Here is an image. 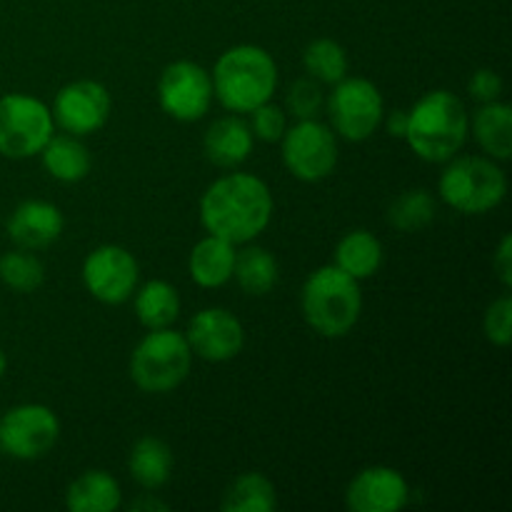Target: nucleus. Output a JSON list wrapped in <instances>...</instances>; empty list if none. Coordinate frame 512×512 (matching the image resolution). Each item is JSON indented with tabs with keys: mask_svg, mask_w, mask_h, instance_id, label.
<instances>
[{
	"mask_svg": "<svg viewBox=\"0 0 512 512\" xmlns=\"http://www.w3.org/2000/svg\"><path fill=\"white\" fill-rule=\"evenodd\" d=\"M130 510H145V512L160 510V512H165V510H168V505H165L163 500L155 498L153 493H145V495H140L138 500H133V503H130Z\"/></svg>",
	"mask_w": 512,
	"mask_h": 512,
	"instance_id": "36",
	"label": "nucleus"
},
{
	"mask_svg": "<svg viewBox=\"0 0 512 512\" xmlns=\"http://www.w3.org/2000/svg\"><path fill=\"white\" fill-rule=\"evenodd\" d=\"M190 350L208 363L233 360L245 345L243 323L225 308H205L193 315L185 330Z\"/></svg>",
	"mask_w": 512,
	"mask_h": 512,
	"instance_id": "14",
	"label": "nucleus"
},
{
	"mask_svg": "<svg viewBox=\"0 0 512 512\" xmlns=\"http://www.w3.org/2000/svg\"><path fill=\"white\" fill-rule=\"evenodd\" d=\"M335 265L350 278H373L383 265V245L368 230H350L335 248Z\"/></svg>",
	"mask_w": 512,
	"mask_h": 512,
	"instance_id": "23",
	"label": "nucleus"
},
{
	"mask_svg": "<svg viewBox=\"0 0 512 512\" xmlns=\"http://www.w3.org/2000/svg\"><path fill=\"white\" fill-rule=\"evenodd\" d=\"M120 503V483L105 470H85L65 490V508L70 512H113Z\"/></svg>",
	"mask_w": 512,
	"mask_h": 512,
	"instance_id": "19",
	"label": "nucleus"
},
{
	"mask_svg": "<svg viewBox=\"0 0 512 512\" xmlns=\"http://www.w3.org/2000/svg\"><path fill=\"white\" fill-rule=\"evenodd\" d=\"M328 115L340 138L350 140V143H363L383 123V95L373 80L345 75L330 93Z\"/></svg>",
	"mask_w": 512,
	"mask_h": 512,
	"instance_id": "8",
	"label": "nucleus"
},
{
	"mask_svg": "<svg viewBox=\"0 0 512 512\" xmlns=\"http://www.w3.org/2000/svg\"><path fill=\"white\" fill-rule=\"evenodd\" d=\"M213 95L230 113H250L278 88V63L260 45H235L215 60Z\"/></svg>",
	"mask_w": 512,
	"mask_h": 512,
	"instance_id": "3",
	"label": "nucleus"
},
{
	"mask_svg": "<svg viewBox=\"0 0 512 512\" xmlns=\"http://www.w3.org/2000/svg\"><path fill=\"white\" fill-rule=\"evenodd\" d=\"M60 438V420L48 405L23 403L0 415V453L13 460L45 458Z\"/></svg>",
	"mask_w": 512,
	"mask_h": 512,
	"instance_id": "10",
	"label": "nucleus"
},
{
	"mask_svg": "<svg viewBox=\"0 0 512 512\" xmlns=\"http://www.w3.org/2000/svg\"><path fill=\"white\" fill-rule=\"evenodd\" d=\"M300 310L310 328L323 338H345L363 313L360 280L338 265H323L308 275L300 290Z\"/></svg>",
	"mask_w": 512,
	"mask_h": 512,
	"instance_id": "4",
	"label": "nucleus"
},
{
	"mask_svg": "<svg viewBox=\"0 0 512 512\" xmlns=\"http://www.w3.org/2000/svg\"><path fill=\"white\" fill-rule=\"evenodd\" d=\"M303 68L318 83L335 85L348 75V53L333 38H318L305 48Z\"/></svg>",
	"mask_w": 512,
	"mask_h": 512,
	"instance_id": "28",
	"label": "nucleus"
},
{
	"mask_svg": "<svg viewBox=\"0 0 512 512\" xmlns=\"http://www.w3.org/2000/svg\"><path fill=\"white\" fill-rule=\"evenodd\" d=\"M220 508L225 512H273L278 508V493L268 475L243 473L228 485Z\"/></svg>",
	"mask_w": 512,
	"mask_h": 512,
	"instance_id": "26",
	"label": "nucleus"
},
{
	"mask_svg": "<svg viewBox=\"0 0 512 512\" xmlns=\"http://www.w3.org/2000/svg\"><path fill=\"white\" fill-rule=\"evenodd\" d=\"M0 280L15 293H33L43 285L45 268L33 250H10L0 258Z\"/></svg>",
	"mask_w": 512,
	"mask_h": 512,
	"instance_id": "29",
	"label": "nucleus"
},
{
	"mask_svg": "<svg viewBox=\"0 0 512 512\" xmlns=\"http://www.w3.org/2000/svg\"><path fill=\"white\" fill-rule=\"evenodd\" d=\"M235 253H238V250H235L233 243L218 238V235H205V238L195 245L188 260V270L193 283L205 290L223 288L225 283L233 280Z\"/></svg>",
	"mask_w": 512,
	"mask_h": 512,
	"instance_id": "18",
	"label": "nucleus"
},
{
	"mask_svg": "<svg viewBox=\"0 0 512 512\" xmlns=\"http://www.w3.org/2000/svg\"><path fill=\"white\" fill-rule=\"evenodd\" d=\"M273 193L253 173H230L208 185L200 198V223L205 233L233 245L258 238L273 220Z\"/></svg>",
	"mask_w": 512,
	"mask_h": 512,
	"instance_id": "1",
	"label": "nucleus"
},
{
	"mask_svg": "<svg viewBox=\"0 0 512 512\" xmlns=\"http://www.w3.org/2000/svg\"><path fill=\"white\" fill-rule=\"evenodd\" d=\"M493 270L505 290L512 288V235L505 233L493 255Z\"/></svg>",
	"mask_w": 512,
	"mask_h": 512,
	"instance_id": "34",
	"label": "nucleus"
},
{
	"mask_svg": "<svg viewBox=\"0 0 512 512\" xmlns=\"http://www.w3.org/2000/svg\"><path fill=\"white\" fill-rule=\"evenodd\" d=\"M280 145L285 168L303 183H320L338 165V135L318 118L298 120L285 130Z\"/></svg>",
	"mask_w": 512,
	"mask_h": 512,
	"instance_id": "9",
	"label": "nucleus"
},
{
	"mask_svg": "<svg viewBox=\"0 0 512 512\" xmlns=\"http://www.w3.org/2000/svg\"><path fill=\"white\" fill-rule=\"evenodd\" d=\"M250 130H253V138L263 140V143H280L283 133L288 130V115L283 108L268 103L258 105L255 110H250Z\"/></svg>",
	"mask_w": 512,
	"mask_h": 512,
	"instance_id": "31",
	"label": "nucleus"
},
{
	"mask_svg": "<svg viewBox=\"0 0 512 512\" xmlns=\"http://www.w3.org/2000/svg\"><path fill=\"white\" fill-rule=\"evenodd\" d=\"M468 93L478 103H493V100H500V95H503V78L490 68L475 70L468 83Z\"/></svg>",
	"mask_w": 512,
	"mask_h": 512,
	"instance_id": "33",
	"label": "nucleus"
},
{
	"mask_svg": "<svg viewBox=\"0 0 512 512\" xmlns=\"http://www.w3.org/2000/svg\"><path fill=\"white\" fill-rule=\"evenodd\" d=\"M285 108L293 115L295 120H313L323 113L325 108V95L323 88L315 78H300L295 80L285 95Z\"/></svg>",
	"mask_w": 512,
	"mask_h": 512,
	"instance_id": "30",
	"label": "nucleus"
},
{
	"mask_svg": "<svg viewBox=\"0 0 512 512\" xmlns=\"http://www.w3.org/2000/svg\"><path fill=\"white\" fill-rule=\"evenodd\" d=\"M438 193L443 203L458 213L485 215L508 195V175L493 158L455 155L440 173Z\"/></svg>",
	"mask_w": 512,
	"mask_h": 512,
	"instance_id": "5",
	"label": "nucleus"
},
{
	"mask_svg": "<svg viewBox=\"0 0 512 512\" xmlns=\"http://www.w3.org/2000/svg\"><path fill=\"white\" fill-rule=\"evenodd\" d=\"M193 368V350L183 333L150 330L130 355V378L143 393L163 395L178 388Z\"/></svg>",
	"mask_w": 512,
	"mask_h": 512,
	"instance_id": "6",
	"label": "nucleus"
},
{
	"mask_svg": "<svg viewBox=\"0 0 512 512\" xmlns=\"http://www.w3.org/2000/svg\"><path fill=\"white\" fill-rule=\"evenodd\" d=\"M158 103L163 113L178 123H195L205 118L213 105L210 73L193 60H175L165 65L158 80Z\"/></svg>",
	"mask_w": 512,
	"mask_h": 512,
	"instance_id": "11",
	"label": "nucleus"
},
{
	"mask_svg": "<svg viewBox=\"0 0 512 512\" xmlns=\"http://www.w3.org/2000/svg\"><path fill=\"white\" fill-rule=\"evenodd\" d=\"M65 220L58 205L48 200H25L10 213L8 235L18 248L43 250L58 243L63 235Z\"/></svg>",
	"mask_w": 512,
	"mask_h": 512,
	"instance_id": "16",
	"label": "nucleus"
},
{
	"mask_svg": "<svg viewBox=\"0 0 512 512\" xmlns=\"http://www.w3.org/2000/svg\"><path fill=\"white\" fill-rule=\"evenodd\" d=\"M435 213H438V203H435L433 193L425 188H415L405 190L390 203L388 220L400 233H415V230L433 223Z\"/></svg>",
	"mask_w": 512,
	"mask_h": 512,
	"instance_id": "27",
	"label": "nucleus"
},
{
	"mask_svg": "<svg viewBox=\"0 0 512 512\" xmlns=\"http://www.w3.org/2000/svg\"><path fill=\"white\" fill-rule=\"evenodd\" d=\"M133 308L140 325L148 330L170 328L180 315V295L165 280H148L143 288H135Z\"/></svg>",
	"mask_w": 512,
	"mask_h": 512,
	"instance_id": "25",
	"label": "nucleus"
},
{
	"mask_svg": "<svg viewBox=\"0 0 512 512\" xmlns=\"http://www.w3.org/2000/svg\"><path fill=\"white\" fill-rule=\"evenodd\" d=\"M113 100L98 80H73L63 85L53 100V120L70 135H93L108 123Z\"/></svg>",
	"mask_w": 512,
	"mask_h": 512,
	"instance_id": "13",
	"label": "nucleus"
},
{
	"mask_svg": "<svg viewBox=\"0 0 512 512\" xmlns=\"http://www.w3.org/2000/svg\"><path fill=\"white\" fill-rule=\"evenodd\" d=\"M408 503V480L388 465L360 470L345 490V505L353 512H398Z\"/></svg>",
	"mask_w": 512,
	"mask_h": 512,
	"instance_id": "15",
	"label": "nucleus"
},
{
	"mask_svg": "<svg viewBox=\"0 0 512 512\" xmlns=\"http://www.w3.org/2000/svg\"><path fill=\"white\" fill-rule=\"evenodd\" d=\"M385 125H388V133L393 138H405V130H408V110H393L388 115V120H385Z\"/></svg>",
	"mask_w": 512,
	"mask_h": 512,
	"instance_id": "35",
	"label": "nucleus"
},
{
	"mask_svg": "<svg viewBox=\"0 0 512 512\" xmlns=\"http://www.w3.org/2000/svg\"><path fill=\"white\" fill-rule=\"evenodd\" d=\"M55 120L43 100L25 93H8L0 98V155L25 160L40 155L53 138Z\"/></svg>",
	"mask_w": 512,
	"mask_h": 512,
	"instance_id": "7",
	"label": "nucleus"
},
{
	"mask_svg": "<svg viewBox=\"0 0 512 512\" xmlns=\"http://www.w3.org/2000/svg\"><path fill=\"white\" fill-rule=\"evenodd\" d=\"M470 133V115L450 90H430L408 110L405 143L425 163H448L460 153Z\"/></svg>",
	"mask_w": 512,
	"mask_h": 512,
	"instance_id": "2",
	"label": "nucleus"
},
{
	"mask_svg": "<svg viewBox=\"0 0 512 512\" xmlns=\"http://www.w3.org/2000/svg\"><path fill=\"white\" fill-rule=\"evenodd\" d=\"M5 368H8V360H5L3 348H0V378H3V375H5Z\"/></svg>",
	"mask_w": 512,
	"mask_h": 512,
	"instance_id": "37",
	"label": "nucleus"
},
{
	"mask_svg": "<svg viewBox=\"0 0 512 512\" xmlns=\"http://www.w3.org/2000/svg\"><path fill=\"white\" fill-rule=\"evenodd\" d=\"M173 450L165 440L145 435L130 448L128 470L135 483L145 490H158L173 475Z\"/></svg>",
	"mask_w": 512,
	"mask_h": 512,
	"instance_id": "21",
	"label": "nucleus"
},
{
	"mask_svg": "<svg viewBox=\"0 0 512 512\" xmlns=\"http://www.w3.org/2000/svg\"><path fill=\"white\" fill-rule=\"evenodd\" d=\"M473 133L480 148L493 160H510L512 155V108L508 103H483L473 118Z\"/></svg>",
	"mask_w": 512,
	"mask_h": 512,
	"instance_id": "22",
	"label": "nucleus"
},
{
	"mask_svg": "<svg viewBox=\"0 0 512 512\" xmlns=\"http://www.w3.org/2000/svg\"><path fill=\"white\" fill-rule=\"evenodd\" d=\"M140 280V265L123 245H100L83 263L85 290L98 303L123 305L133 298Z\"/></svg>",
	"mask_w": 512,
	"mask_h": 512,
	"instance_id": "12",
	"label": "nucleus"
},
{
	"mask_svg": "<svg viewBox=\"0 0 512 512\" xmlns=\"http://www.w3.org/2000/svg\"><path fill=\"white\" fill-rule=\"evenodd\" d=\"M253 130L238 115H225L218 118L203 138L205 158L223 170H233L243 165L253 153Z\"/></svg>",
	"mask_w": 512,
	"mask_h": 512,
	"instance_id": "17",
	"label": "nucleus"
},
{
	"mask_svg": "<svg viewBox=\"0 0 512 512\" xmlns=\"http://www.w3.org/2000/svg\"><path fill=\"white\" fill-rule=\"evenodd\" d=\"M485 338L490 340L498 348H505L512 340V298L510 295H503V298L493 300L490 308L485 310L483 320Z\"/></svg>",
	"mask_w": 512,
	"mask_h": 512,
	"instance_id": "32",
	"label": "nucleus"
},
{
	"mask_svg": "<svg viewBox=\"0 0 512 512\" xmlns=\"http://www.w3.org/2000/svg\"><path fill=\"white\" fill-rule=\"evenodd\" d=\"M40 158H43L45 173L58 183H80L83 178H88L90 168H93L90 150L85 148L78 135L70 133L53 135L40 150Z\"/></svg>",
	"mask_w": 512,
	"mask_h": 512,
	"instance_id": "20",
	"label": "nucleus"
},
{
	"mask_svg": "<svg viewBox=\"0 0 512 512\" xmlns=\"http://www.w3.org/2000/svg\"><path fill=\"white\" fill-rule=\"evenodd\" d=\"M233 278L238 280L240 290L245 295L263 298V295H268L278 285L280 265L270 250L260 248V245H248L240 253H235Z\"/></svg>",
	"mask_w": 512,
	"mask_h": 512,
	"instance_id": "24",
	"label": "nucleus"
}]
</instances>
